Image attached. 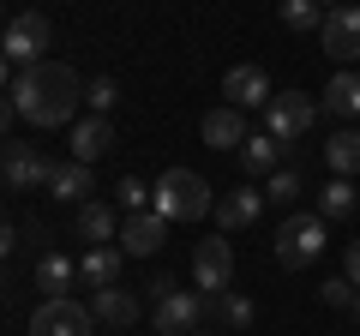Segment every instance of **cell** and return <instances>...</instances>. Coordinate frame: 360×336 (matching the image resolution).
Masks as SVG:
<instances>
[{"mask_svg": "<svg viewBox=\"0 0 360 336\" xmlns=\"http://www.w3.org/2000/svg\"><path fill=\"white\" fill-rule=\"evenodd\" d=\"M319 217H324V222L354 217V181H342V174H336L330 186H319Z\"/></svg>", "mask_w": 360, "mask_h": 336, "instance_id": "obj_25", "label": "cell"}, {"mask_svg": "<svg viewBox=\"0 0 360 336\" xmlns=\"http://www.w3.org/2000/svg\"><path fill=\"white\" fill-rule=\"evenodd\" d=\"M312 120H319V103H312V96H300V91H276V96H270V108H264V132L283 144L288 156L300 150V138H307Z\"/></svg>", "mask_w": 360, "mask_h": 336, "instance_id": "obj_3", "label": "cell"}, {"mask_svg": "<svg viewBox=\"0 0 360 336\" xmlns=\"http://www.w3.org/2000/svg\"><path fill=\"white\" fill-rule=\"evenodd\" d=\"M49 49H54V25L42 13H18L13 25H6V37H0V54L25 72V66H37V60H49Z\"/></svg>", "mask_w": 360, "mask_h": 336, "instance_id": "obj_5", "label": "cell"}, {"mask_svg": "<svg viewBox=\"0 0 360 336\" xmlns=\"http://www.w3.org/2000/svg\"><path fill=\"white\" fill-rule=\"evenodd\" d=\"M342 276H348V283H354V288H360V240H354V246H348V259H342Z\"/></svg>", "mask_w": 360, "mask_h": 336, "instance_id": "obj_31", "label": "cell"}, {"mask_svg": "<svg viewBox=\"0 0 360 336\" xmlns=\"http://www.w3.org/2000/svg\"><path fill=\"white\" fill-rule=\"evenodd\" d=\"M252 300L246 295H234V288H222V295H210V318L222 324V330H246V324H252Z\"/></svg>", "mask_w": 360, "mask_h": 336, "instance_id": "obj_23", "label": "cell"}, {"mask_svg": "<svg viewBox=\"0 0 360 336\" xmlns=\"http://www.w3.org/2000/svg\"><path fill=\"white\" fill-rule=\"evenodd\" d=\"M156 210H162L168 222H198L205 210H217V198H210L205 174H193V168H168L162 181H156Z\"/></svg>", "mask_w": 360, "mask_h": 336, "instance_id": "obj_2", "label": "cell"}, {"mask_svg": "<svg viewBox=\"0 0 360 336\" xmlns=\"http://www.w3.org/2000/svg\"><path fill=\"white\" fill-rule=\"evenodd\" d=\"M150 193H156V186H144L139 174H120V181H115V210L139 217V210H150Z\"/></svg>", "mask_w": 360, "mask_h": 336, "instance_id": "obj_26", "label": "cell"}, {"mask_svg": "<svg viewBox=\"0 0 360 336\" xmlns=\"http://www.w3.org/2000/svg\"><path fill=\"white\" fill-rule=\"evenodd\" d=\"M319 115H336V120H360V72H336L319 96Z\"/></svg>", "mask_w": 360, "mask_h": 336, "instance_id": "obj_17", "label": "cell"}, {"mask_svg": "<svg viewBox=\"0 0 360 336\" xmlns=\"http://www.w3.org/2000/svg\"><path fill=\"white\" fill-rule=\"evenodd\" d=\"M13 246H18V234H13V222H0V264L13 259Z\"/></svg>", "mask_w": 360, "mask_h": 336, "instance_id": "obj_32", "label": "cell"}, {"mask_svg": "<svg viewBox=\"0 0 360 336\" xmlns=\"http://www.w3.org/2000/svg\"><path fill=\"white\" fill-rule=\"evenodd\" d=\"M162 240H168V217L162 210H139V217L120 222V252H132V259L162 252Z\"/></svg>", "mask_w": 360, "mask_h": 336, "instance_id": "obj_11", "label": "cell"}, {"mask_svg": "<svg viewBox=\"0 0 360 336\" xmlns=\"http://www.w3.org/2000/svg\"><path fill=\"white\" fill-rule=\"evenodd\" d=\"M283 25L288 30H319L324 25V6H319V0H283Z\"/></svg>", "mask_w": 360, "mask_h": 336, "instance_id": "obj_28", "label": "cell"}, {"mask_svg": "<svg viewBox=\"0 0 360 336\" xmlns=\"http://www.w3.org/2000/svg\"><path fill=\"white\" fill-rule=\"evenodd\" d=\"M319 295H324V306H336V312H348V306H354V295H360V288L348 283V276H330V283H324Z\"/></svg>", "mask_w": 360, "mask_h": 336, "instance_id": "obj_30", "label": "cell"}, {"mask_svg": "<svg viewBox=\"0 0 360 336\" xmlns=\"http://www.w3.org/2000/svg\"><path fill=\"white\" fill-rule=\"evenodd\" d=\"M120 210L108 205V198H90V205H78V240H90V246H108V240H120Z\"/></svg>", "mask_w": 360, "mask_h": 336, "instance_id": "obj_14", "label": "cell"}, {"mask_svg": "<svg viewBox=\"0 0 360 336\" xmlns=\"http://www.w3.org/2000/svg\"><path fill=\"white\" fill-rule=\"evenodd\" d=\"M348 318H354V324H360V295H354V306H348Z\"/></svg>", "mask_w": 360, "mask_h": 336, "instance_id": "obj_35", "label": "cell"}, {"mask_svg": "<svg viewBox=\"0 0 360 336\" xmlns=\"http://www.w3.org/2000/svg\"><path fill=\"white\" fill-rule=\"evenodd\" d=\"M258 217H264V193H252V186H240V193H229V198L217 205L222 234H234V228H252Z\"/></svg>", "mask_w": 360, "mask_h": 336, "instance_id": "obj_20", "label": "cell"}, {"mask_svg": "<svg viewBox=\"0 0 360 336\" xmlns=\"http://www.w3.org/2000/svg\"><path fill=\"white\" fill-rule=\"evenodd\" d=\"M49 193L60 198V205H90V193H96V174H90V162H54Z\"/></svg>", "mask_w": 360, "mask_h": 336, "instance_id": "obj_16", "label": "cell"}, {"mask_svg": "<svg viewBox=\"0 0 360 336\" xmlns=\"http://www.w3.org/2000/svg\"><path fill=\"white\" fill-rule=\"evenodd\" d=\"M13 115H18V108H13V103H6V96H0V132L13 127Z\"/></svg>", "mask_w": 360, "mask_h": 336, "instance_id": "obj_33", "label": "cell"}, {"mask_svg": "<svg viewBox=\"0 0 360 336\" xmlns=\"http://www.w3.org/2000/svg\"><path fill=\"white\" fill-rule=\"evenodd\" d=\"M222 96H229V108H270V78H264V66H229L222 72Z\"/></svg>", "mask_w": 360, "mask_h": 336, "instance_id": "obj_10", "label": "cell"}, {"mask_svg": "<svg viewBox=\"0 0 360 336\" xmlns=\"http://www.w3.org/2000/svg\"><path fill=\"white\" fill-rule=\"evenodd\" d=\"M84 103H90V115H108V108L120 103V84H115V78H90V84H84Z\"/></svg>", "mask_w": 360, "mask_h": 336, "instance_id": "obj_29", "label": "cell"}, {"mask_svg": "<svg viewBox=\"0 0 360 336\" xmlns=\"http://www.w3.org/2000/svg\"><path fill=\"white\" fill-rule=\"evenodd\" d=\"M72 276H78V264H72V259H60V252H42V259H37V288H42L49 300H60Z\"/></svg>", "mask_w": 360, "mask_h": 336, "instance_id": "obj_24", "label": "cell"}, {"mask_svg": "<svg viewBox=\"0 0 360 336\" xmlns=\"http://www.w3.org/2000/svg\"><path fill=\"white\" fill-rule=\"evenodd\" d=\"M6 72H13V60H6V54H0V91H6Z\"/></svg>", "mask_w": 360, "mask_h": 336, "instance_id": "obj_34", "label": "cell"}, {"mask_svg": "<svg viewBox=\"0 0 360 336\" xmlns=\"http://www.w3.org/2000/svg\"><path fill=\"white\" fill-rule=\"evenodd\" d=\"M90 306H78V300H42L37 312H30V336H90Z\"/></svg>", "mask_w": 360, "mask_h": 336, "instance_id": "obj_7", "label": "cell"}, {"mask_svg": "<svg viewBox=\"0 0 360 336\" xmlns=\"http://www.w3.org/2000/svg\"><path fill=\"white\" fill-rule=\"evenodd\" d=\"M78 103H84V78L66 60H37L13 78V108L30 127H72Z\"/></svg>", "mask_w": 360, "mask_h": 336, "instance_id": "obj_1", "label": "cell"}, {"mask_svg": "<svg viewBox=\"0 0 360 336\" xmlns=\"http://www.w3.org/2000/svg\"><path fill=\"white\" fill-rule=\"evenodd\" d=\"M0 174H6V186H13V193H37V186H49L54 162L37 150V144H18V150L0 162Z\"/></svg>", "mask_w": 360, "mask_h": 336, "instance_id": "obj_12", "label": "cell"}, {"mask_svg": "<svg viewBox=\"0 0 360 336\" xmlns=\"http://www.w3.org/2000/svg\"><path fill=\"white\" fill-rule=\"evenodd\" d=\"M150 288H156V306H150L156 336H193V330H198V318H205V300L186 295V288H174L168 276H156Z\"/></svg>", "mask_w": 360, "mask_h": 336, "instance_id": "obj_4", "label": "cell"}, {"mask_svg": "<svg viewBox=\"0 0 360 336\" xmlns=\"http://www.w3.org/2000/svg\"><path fill=\"white\" fill-rule=\"evenodd\" d=\"M234 156H240V168L252 174V181H258V174H276V168H288V150L270 138V132H252V138H246Z\"/></svg>", "mask_w": 360, "mask_h": 336, "instance_id": "obj_18", "label": "cell"}, {"mask_svg": "<svg viewBox=\"0 0 360 336\" xmlns=\"http://www.w3.org/2000/svg\"><path fill=\"white\" fill-rule=\"evenodd\" d=\"M319 6H324V0H319ZM330 6H342V0H330Z\"/></svg>", "mask_w": 360, "mask_h": 336, "instance_id": "obj_36", "label": "cell"}, {"mask_svg": "<svg viewBox=\"0 0 360 336\" xmlns=\"http://www.w3.org/2000/svg\"><path fill=\"white\" fill-rule=\"evenodd\" d=\"M319 42H324V54L330 60H360V6H330L324 13V25H319Z\"/></svg>", "mask_w": 360, "mask_h": 336, "instance_id": "obj_9", "label": "cell"}, {"mask_svg": "<svg viewBox=\"0 0 360 336\" xmlns=\"http://www.w3.org/2000/svg\"><path fill=\"white\" fill-rule=\"evenodd\" d=\"M78 276L90 288H120V252L115 246H90L84 259H78Z\"/></svg>", "mask_w": 360, "mask_h": 336, "instance_id": "obj_21", "label": "cell"}, {"mask_svg": "<svg viewBox=\"0 0 360 336\" xmlns=\"http://www.w3.org/2000/svg\"><path fill=\"white\" fill-rule=\"evenodd\" d=\"M324 252V217H288L276 228V264L283 271H307Z\"/></svg>", "mask_w": 360, "mask_h": 336, "instance_id": "obj_6", "label": "cell"}, {"mask_svg": "<svg viewBox=\"0 0 360 336\" xmlns=\"http://www.w3.org/2000/svg\"><path fill=\"white\" fill-rule=\"evenodd\" d=\"M193 336H205V330H193Z\"/></svg>", "mask_w": 360, "mask_h": 336, "instance_id": "obj_38", "label": "cell"}, {"mask_svg": "<svg viewBox=\"0 0 360 336\" xmlns=\"http://www.w3.org/2000/svg\"><path fill=\"white\" fill-rule=\"evenodd\" d=\"M198 132H205V144H210V150H240V144L252 138V132H246V115H240V108H229V103H222V108H210V115L198 120Z\"/></svg>", "mask_w": 360, "mask_h": 336, "instance_id": "obj_13", "label": "cell"}, {"mask_svg": "<svg viewBox=\"0 0 360 336\" xmlns=\"http://www.w3.org/2000/svg\"><path fill=\"white\" fill-rule=\"evenodd\" d=\"M90 318L127 330V324H139V300H132L127 288H96V295H90Z\"/></svg>", "mask_w": 360, "mask_h": 336, "instance_id": "obj_19", "label": "cell"}, {"mask_svg": "<svg viewBox=\"0 0 360 336\" xmlns=\"http://www.w3.org/2000/svg\"><path fill=\"white\" fill-rule=\"evenodd\" d=\"M229 276H234V246L222 240V234L198 240V252H193V283L205 288V300L222 295V288H229Z\"/></svg>", "mask_w": 360, "mask_h": 336, "instance_id": "obj_8", "label": "cell"}, {"mask_svg": "<svg viewBox=\"0 0 360 336\" xmlns=\"http://www.w3.org/2000/svg\"><path fill=\"white\" fill-rule=\"evenodd\" d=\"M0 162H6V150H0Z\"/></svg>", "mask_w": 360, "mask_h": 336, "instance_id": "obj_37", "label": "cell"}, {"mask_svg": "<svg viewBox=\"0 0 360 336\" xmlns=\"http://www.w3.org/2000/svg\"><path fill=\"white\" fill-rule=\"evenodd\" d=\"M324 162H330L342 181H354V174H360V127H354V132H348V127L330 132V144H324Z\"/></svg>", "mask_w": 360, "mask_h": 336, "instance_id": "obj_22", "label": "cell"}, {"mask_svg": "<svg viewBox=\"0 0 360 336\" xmlns=\"http://www.w3.org/2000/svg\"><path fill=\"white\" fill-rule=\"evenodd\" d=\"M300 193H307V186H300V168H276L270 186H264V205H295Z\"/></svg>", "mask_w": 360, "mask_h": 336, "instance_id": "obj_27", "label": "cell"}, {"mask_svg": "<svg viewBox=\"0 0 360 336\" xmlns=\"http://www.w3.org/2000/svg\"><path fill=\"white\" fill-rule=\"evenodd\" d=\"M115 150V127H108V115H84L72 120V162H96V156Z\"/></svg>", "mask_w": 360, "mask_h": 336, "instance_id": "obj_15", "label": "cell"}]
</instances>
